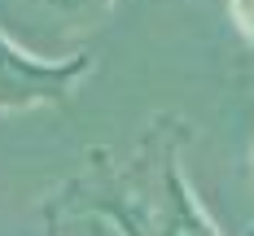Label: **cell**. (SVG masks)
<instances>
[{
  "label": "cell",
  "instance_id": "obj_1",
  "mask_svg": "<svg viewBox=\"0 0 254 236\" xmlns=\"http://www.w3.org/2000/svg\"><path fill=\"white\" fill-rule=\"evenodd\" d=\"M88 61L75 57V61H35L18 52L4 35H0V109H31V105H49V101H62L66 88L79 79Z\"/></svg>",
  "mask_w": 254,
  "mask_h": 236
},
{
  "label": "cell",
  "instance_id": "obj_2",
  "mask_svg": "<svg viewBox=\"0 0 254 236\" xmlns=\"http://www.w3.org/2000/svg\"><path fill=\"white\" fill-rule=\"evenodd\" d=\"M49 9H57V13H88V9H97L101 0H44Z\"/></svg>",
  "mask_w": 254,
  "mask_h": 236
}]
</instances>
